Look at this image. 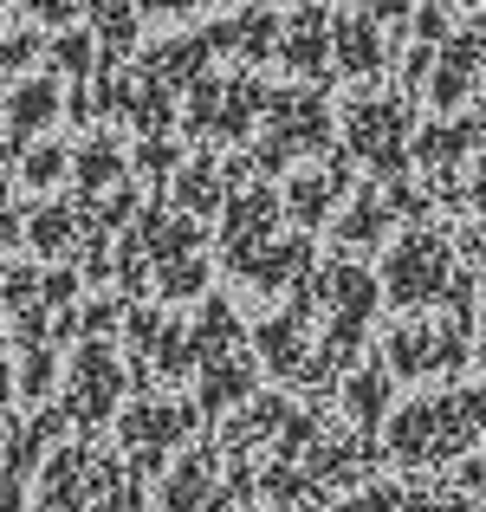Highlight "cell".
<instances>
[{
  "label": "cell",
  "instance_id": "cell-1",
  "mask_svg": "<svg viewBox=\"0 0 486 512\" xmlns=\"http://www.w3.org/2000/svg\"><path fill=\"white\" fill-rule=\"evenodd\" d=\"M389 266H396V273H389V286H396V299H402V305L435 299V292H441V279H448V260H441V247H435V240H409V247H402Z\"/></svg>",
  "mask_w": 486,
  "mask_h": 512
},
{
  "label": "cell",
  "instance_id": "cell-2",
  "mask_svg": "<svg viewBox=\"0 0 486 512\" xmlns=\"http://www.w3.org/2000/svg\"><path fill=\"white\" fill-rule=\"evenodd\" d=\"M396 130H402L396 104H357V117H350V137H357L363 150H383V156H389V143H396Z\"/></svg>",
  "mask_w": 486,
  "mask_h": 512
},
{
  "label": "cell",
  "instance_id": "cell-3",
  "mask_svg": "<svg viewBox=\"0 0 486 512\" xmlns=\"http://www.w3.org/2000/svg\"><path fill=\"white\" fill-rule=\"evenodd\" d=\"M448 59H454V65H448V72L435 78V104H461V91H467V72H474L480 46H474V39H461V46H454Z\"/></svg>",
  "mask_w": 486,
  "mask_h": 512
},
{
  "label": "cell",
  "instance_id": "cell-4",
  "mask_svg": "<svg viewBox=\"0 0 486 512\" xmlns=\"http://www.w3.org/2000/svg\"><path fill=\"white\" fill-rule=\"evenodd\" d=\"M52 104H59V91H52V85H26L20 98H13V124H20V130L46 124V117H52Z\"/></svg>",
  "mask_w": 486,
  "mask_h": 512
},
{
  "label": "cell",
  "instance_id": "cell-5",
  "mask_svg": "<svg viewBox=\"0 0 486 512\" xmlns=\"http://www.w3.org/2000/svg\"><path fill=\"white\" fill-rule=\"evenodd\" d=\"M376 52H383V46H376V26L370 20H350L344 26V65H350V72H363V65H376Z\"/></svg>",
  "mask_w": 486,
  "mask_h": 512
},
{
  "label": "cell",
  "instance_id": "cell-6",
  "mask_svg": "<svg viewBox=\"0 0 486 512\" xmlns=\"http://www.w3.org/2000/svg\"><path fill=\"white\" fill-rule=\"evenodd\" d=\"M350 214H357V221L344 227L350 240H363V234H383V221H389V214H383V201H370V195H363V201H357V208H350Z\"/></svg>",
  "mask_w": 486,
  "mask_h": 512
},
{
  "label": "cell",
  "instance_id": "cell-7",
  "mask_svg": "<svg viewBox=\"0 0 486 512\" xmlns=\"http://www.w3.org/2000/svg\"><path fill=\"white\" fill-rule=\"evenodd\" d=\"M59 169H65V156H59V150H39V156H33V169H26V175H33V182H52Z\"/></svg>",
  "mask_w": 486,
  "mask_h": 512
},
{
  "label": "cell",
  "instance_id": "cell-8",
  "mask_svg": "<svg viewBox=\"0 0 486 512\" xmlns=\"http://www.w3.org/2000/svg\"><path fill=\"white\" fill-rule=\"evenodd\" d=\"M357 409H363V415L383 409V383H376V376H363V383H357Z\"/></svg>",
  "mask_w": 486,
  "mask_h": 512
},
{
  "label": "cell",
  "instance_id": "cell-9",
  "mask_svg": "<svg viewBox=\"0 0 486 512\" xmlns=\"http://www.w3.org/2000/svg\"><path fill=\"white\" fill-rule=\"evenodd\" d=\"M474 195H480V201H486V163H480V175H474Z\"/></svg>",
  "mask_w": 486,
  "mask_h": 512
},
{
  "label": "cell",
  "instance_id": "cell-10",
  "mask_svg": "<svg viewBox=\"0 0 486 512\" xmlns=\"http://www.w3.org/2000/svg\"><path fill=\"white\" fill-rule=\"evenodd\" d=\"M0 396H7V363H0Z\"/></svg>",
  "mask_w": 486,
  "mask_h": 512
}]
</instances>
